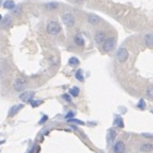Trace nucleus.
Segmentation results:
<instances>
[{
	"mask_svg": "<svg viewBox=\"0 0 153 153\" xmlns=\"http://www.w3.org/2000/svg\"><path fill=\"white\" fill-rule=\"evenodd\" d=\"M2 7L4 9H7V10H13L15 8V4L14 1H12V0H6L4 2V4H2Z\"/></svg>",
	"mask_w": 153,
	"mask_h": 153,
	"instance_id": "11",
	"label": "nucleus"
},
{
	"mask_svg": "<svg viewBox=\"0 0 153 153\" xmlns=\"http://www.w3.org/2000/svg\"><path fill=\"white\" fill-rule=\"evenodd\" d=\"M137 107H138L139 109H141V110H144V107H146V102H144V100L143 99L140 100L138 102V104H137Z\"/></svg>",
	"mask_w": 153,
	"mask_h": 153,
	"instance_id": "23",
	"label": "nucleus"
},
{
	"mask_svg": "<svg viewBox=\"0 0 153 153\" xmlns=\"http://www.w3.org/2000/svg\"><path fill=\"white\" fill-rule=\"evenodd\" d=\"M62 21L68 27H72L75 24V19L73 16V14H71V13H64L62 15Z\"/></svg>",
	"mask_w": 153,
	"mask_h": 153,
	"instance_id": "4",
	"label": "nucleus"
},
{
	"mask_svg": "<svg viewBox=\"0 0 153 153\" xmlns=\"http://www.w3.org/2000/svg\"><path fill=\"white\" fill-rule=\"evenodd\" d=\"M47 120H48V116H47V115H43V120H41V121H39V124H43V123H45Z\"/></svg>",
	"mask_w": 153,
	"mask_h": 153,
	"instance_id": "29",
	"label": "nucleus"
},
{
	"mask_svg": "<svg viewBox=\"0 0 153 153\" xmlns=\"http://www.w3.org/2000/svg\"><path fill=\"white\" fill-rule=\"evenodd\" d=\"M142 136L144 137V138H152L153 137L152 134H142Z\"/></svg>",
	"mask_w": 153,
	"mask_h": 153,
	"instance_id": "30",
	"label": "nucleus"
},
{
	"mask_svg": "<svg viewBox=\"0 0 153 153\" xmlns=\"http://www.w3.org/2000/svg\"><path fill=\"white\" fill-rule=\"evenodd\" d=\"M74 116H75L74 112H68V113L65 115V118H66V120H70V118H74Z\"/></svg>",
	"mask_w": 153,
	"mask_h": 153,
	"instance_id": "26",
	"label": "nucleus"
},
{
	"mask_svg": "<svg viewBox=\"0 0 153 153\" xmlns=\"http://www.w3.org/2000/svg\"><path fill=\"white\" fill-rule=\"evenodd\" d=\"M75 1H76L77 4H82V2H83V1H84V0H75Z\"/></svg>",
	"mask_w": 153,
	"mask_h": 153,
	"instance_id": "31",
	"label": "nucleus"
},
{
	"mask_svg": "<svg viewBox=\"0 0 153 153\" xmlns=\"http://www.w3.org/2000/svg\"><path fill=\"white\" fill-rule=\"evenodd\" d=\"M26 87V82L23 78H18L15 79L14 84H13V88L16 91H23Z\"/></svg>",
	"mask_w": 153,
	"mask_h": 153,
	"instance_id": "6",
	"label": "nucleus"
},
{
	"mask_svg": "<svg viewBox=\"0 0 153 153\" xmlns=\"http://www.w3.org/2000/svg\"><path fill=\"white\" fill-rule=\"evenodd\" d=\"M116 59L118 62H125L128 59V51L125 48H120L116 52Z\"/></svg>",
	"mask_w": 153,
	"mask_h": 153,
	"instance_id": "3",
	"label": "nucleus"
},
{
	"mask_svg": "<svg viewBox=\"0 0 153 153\" xmlns=\"http://www.w3.org/2000/svg\"><path fill=\"white\" fill-rule=\"evenodd\" d=\"M2 21V16H1V15H0V22Z\"/></svg>",
	"mask_w": 153,
	"mask_h": 153,
	"instance_id": "33",
	"label": "nucleus"
},
{
	"mask_svg": "<svg viewBox=\"0 0 153 153\" xmlns=\"http://www.w3.org/2000/svg\"><path fill=\"white\" fill-rule=\"evenodd\" d=\"M153 150V144L152 143H142L141 146V151H144V152H151Z\"/></svg>",
	"mask_w": 153,
	"mask_h": 153,
	"instance_id": "13",
	"label": "nucleus"
},
{
	"mask_svg": "<svg viewBox=\"0 0 153 153\" xmlns=\"http://www.w3.org/2000/svg\"><path fill=\"white\" fill-rule=\"evenodd\" d=\"M114 125L116 127H120V128H124V122H123V118L121 116H116L115 121H114Z\"/></svg>",
	"mask_w": 153,
	"mask_h": 153,
	"instance_id": "15",
	"label": "nucleus"
},
{
	"mask_svg": "<svg viewBox=\"0 0 153 153\" xmlns=\"http://www.w3.org/2000/svg\"><path fill=\"white\" fill-rule=\"evenodd\" d=\"M147 96L149 97V98H152L153 96V87L152 86H149V88L147 90Z\"/></svg>",
	"mask_w": 153,
	"mask_h": 153,
	"instance_id": "25",
	"label": "nucleus"
},
{
	"mask_svg": "<svg viewBox=\"0 0 153 153\" xmlns=\"http://www.w3.org/2000/svg\"><path fill=\"white\" fill-rule=\"evenodd\" d=\"M62 98H63L65 101H68V102H71V96H70V95H66V93H64V95L62 96Z\"/></svg>",
	"mask_w": 153,
	"mask_h": 153,
	"instance_id": "27",
	"label": "nucleus"
},
{
	"mask_svg": "<svg viewBox=\"0 0 153 153\" xmlns=\"http://www.w3.org/2000/svg\"><path fill=\"white\" fill-rule=\"evenodd\" d=\"M70 95L73 97H78V95H79L78 87H72V88L70 89Z\"/></svg>",
	"mask_w": 153,
	"mask_h": 153,
	"instance_id": "18",
	"label": "nucleus"
},
{
	"mask_svg": "<svg viewBox=\"0 0 153 153\" xmlns=\"http://www.w3.org/2000/svg\"><path fill=\"white\" fill-rule=\"evenodd\" d=\"M68 65L72 66V68H75V66H78L79 65V60L77 58L75 57H72L70 60H68Z\"/></svg>",
	"mask_w": 153,
	"mask_h": 153,
	"instance_id": "14",
	"label": "nucleus"
},
{
	"mask_svg": "<svg viewBox=\"0 0 153 153\" xmlns=\"http://www.w3.org/2000/svg\"><path fill=\"white\" fill-rule=\"evenodd\" d=\"M20 12H21V8L16 7V6H15V8L13 9V13H15V14H19Z\"/></svg>",
	"mask_w": 153,
	"mask_h": 153,
	"instance_id": "28",
	"label": "nucleus"
},
{
	"mask_svg": "<svg viewBox=\"0 0 153 153\" xmlns=\"http://www.w3.org/2000/svg\"><path fill=\"white\" fill-rule=\"evenodd\" d=\"M144 43H146L149 48H152L153 47V35L152 34H148V35H146V37H144Z\"/></svg>",
	"mask_w": 153,
	"mask_h": 153,
	"instance_id": "12",
	"label": "nucleus"
},
{
	"mask_svg": "<svg viewBox=\"0 0 153 153\" xmlns=\"http://www.w3.org/2000/svg\"><path fill=\"white\" fill-rule=\"evenodd\" d=\"M75 77L78 79L79 82H84V75H83L82 70H78V71L75 73Z\"/></svg>",
	"mask_w": 153,
	"mask_h": 153,
	"instance_id": "20",
	"label": "nucleus"
},
{
	"mask_svg": "<svg viewBox=\"0 0 153 153\" xmlns=\"http://www.w3.org/2000/svg\"><path fill=\"white\" fill-rule=\"evenodd\" d=\"M74 43H76L77 46L83 47L84 45H85V40H84V38H82L80 36H75L74 37Z\"/></svg>",
	"mask_w": 153,
	"mask_h": 153,
	"instance_id": "17",
	"label": "nucleus"
},
{
	"mask_svg": "<svg viewBox=\"0 0 153 153\" xmlns=\"http://www.w3.org/2000/svg\"><path fill=\"white\" fill-rule=\"evenodd\" d=\"M115 43L116 40L114 37H110V38H105V40L103 41V45H102V49H103L104 52H110L114 49L115 47Z\"/></svg>",
	"mask_w": 153,
	"mask_h": 153,
	"instance_id": "2",
	"label": "nucleus"
},
{
	"mask_svg": "<svg viewBox=\"0 0 153 153\" xmlns=\"http://www.w3.org/2000/svg\"><path fill=\"white\" fill-rule=\"evenodd\" d=\"M34 151H35V147H34V148H33V149L31 150V151H29L28 153H34Z\"/></svg>",
	"mask_w": 153,
	"mask_h": 153,
	"instance_id": "32",
	"label": "nucleus"
},
{
	"mask_svg": "<svg viewBox=\"0 0 153 153\" xmlns=\"http://www.w3.org/2000/svg\"><path fill=\"white\" fill-rule=\"evenodd\" d=\"M35 96V93L34 91H24L20 95V100L23 101V102H31Z\"/></svg>",
	"mask_w": 153,
	"mask_h": 153,
	"instance_id": "5",
	"label": "nucleus"
},
{
	"mask_svg": "<svg viewBox=\"0 0 153 153\" xmlns=\"http://www.w3.org/2000/svg\"><path fill=\"white\" fill-rule=\"evenodd\" d=\"M100 21H101V19L96 14H89L88 15V22L90 24L93 25H96V24H99Z\"/></svg>",
	"mask_w": 153,
	"mask_h": 153,
	"instance_id": "10",
	"label": "nucleus"
},
{
	"mask_svg": "<svg viewBox=\"0 0 153 153\" xmlns=\"http://www.w3.org/2000/svg\"><path fill=\"white\" fill-rule=\"evenodd\" d=\"M114 153H125V143L121 140H118L115 142L113 147Z\"/></svg>",
	"mask_w": 153,
	"mask_h": 153,
	"instance_id": "7",
	"label": "nucleus"
},
{
	"mask_svg": "<svg viewBox=\"0 0 153 153\" xmlns=\"http://www.w3.org/2000/svg\"><path fill=\"white\" fill-rule=\"evenodd\" d=\"M2 4V0H0V4Z\"/></svg>",
	"mask_w": 153,
	"mask_h": 153,
	"instance_id": "34",
	"label": "nucleus"
},
{
	"mask_svg": "<svg viewBox=\"0 0 153 153\" xmlns=\"http://www.w3.org/2000/svg\"><path fill=\"white\" fill-rule=\"evenodd\" d=\"M58 4L56 2H51V4H46V9H49V10H52V9H57Z\"/></svg>",
	"mask_w": 153,
	"mask_h": 153,
	"instance_id": "22",
	"label": "nucleus"
},
{
	"mask_svg": "<svg viewBox=\"0 0 153 153\" xmlns=\"http://www.w3.org/2000/svg\"><path fill=\"white\" fill-rule=\"evenodd\" d=\"M2 22V24H1V27L2 28H9V27H11L12 26V19H11L10 15H6V18L4 19V21Z\"/></svg>",
	"mask_w": 153,
	"mask_h": 153,
	"instance_id": "9",
	"label": "nucleus"
},
{
	"mask_svg": "<svg viewBox=\"0 0 153 153\" xmlns=\"http://www.w3.org/2000/svg\"><path fill=\"white\" fill-rule=\"evenodd\" d=\"M41 103H43L41 100H32V101H31V105H32L33 107H38V105H40Z\"/></svg>",
	"mask_w": 153,
	"mask_h": 153,
	"instance_id": "21",
	"label": "nucleus"
},
{
	"mask_svg": "<svg viewBox=\"0 0 153 153\" xmlns=\"http://www.w3.org/2000/svg\"><path fill=\"white\" fill-rule=\"evenodd\" d=\"M114 138H115V132H114L113 129H110V130H109V136H107V141H109V143L113 142Z\"/></svg>",
	"mask_w": 153,
	"mask_h": 153,
	"instance_id": "19",
	"label": "nucleus"
},
{
	"mask_svg": "<svg viewBox=\"0 0 153 153\" xmlns=\"http://www.w3.org/2000/svg\"><path fill=\"white\" fill-rule=\"evenodd\" d=\"M22 107H23L22 104H20V105H15V107H11L10 112H9V116H13V115H15V114L20 111V109H22Z\"/></svg>",
	"mask_w": 153,
	"mask_h": 153,
	"instance_id": "16",
	"label": "nucleus"
},
{
	"mask_svg": "<svg viewBox=\"0 0 153 153\" xmlns=\"http://www.w3.org/2000/svg\"><path fill=\"white\" fill-rule=\"evenodd\" d=\"M105 33L104 32H101V31H99V32L96 33V35H95V40H96L97 43H103V41L105 40Z\"/></svg>",
	"mask_w": 153,
	"mask_h": 153,
	"instance_id": "8",
	"label": "nucleus"
},
{
	"mask_svg": "<svg viewBox=\"0 0 153 153\" xmlns=\"http://www.w3.org/2000/svg\"><path fill=\"white\" fill-rule=\"evenodd\" d=\"M68 122H70V123H75V124H78V125H84L85 123L82 121H78V120H76V118H70V120H68Z\"/></svg>",
	"mask_w": 153,
	"mask_h": 153,
	"instance_id": "24",
	"label": "nucleus"
},
{
	"mask_svg": "<svg viewBox=\"0 0 153 153\" xmlns=\"http://www.w3.org/2000/svg\"><path fill=\"white\" fill-rule=\"evenodd\" d=\"M47 32H48V34H50V35H58V34L61 32L60 24L54 21L49 22L48 25H47Z\"/></svg>",
	"mask_w": 153,
	"mask_h": 153,
	"instance_id": "1",
	"label": "nucleus"
}]
</instances>
